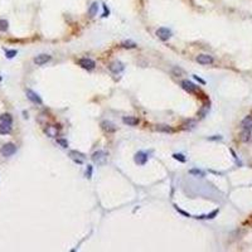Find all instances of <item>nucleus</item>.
I'll list each match as a JSON object with an SVG mask.
<instances>
[{
  "instance_id": "5",
  "label": "nucleus",
  "mask_w": 252,
  "mask_h": 252,
  "mask_svg": "<svg viewBox=\"0 0 252 252\" xmlns=\"http://www.w3.org/2000/svg\"><path fill=\"white\" fill-rule=\"evenodd\" d=\"M27 97L29 98L32 102H34V103H38V105L43 103V101H42V98L39 97V95H38L37 92H34L33 90H29V88L27 90Z\"/></svg>"
},
{
  "instance_id": "19",
  "label": "nucleus",
  "mask_w": 252,
  "mask_h": 252,
  "mask_svg": "<svg viewBox=\"0 0 252 252\" xmlns=\"http://www.w3.org/2000/svg\"><path fill=\"white\" fill-rule=\"evenodd\" d=\"M9 28V23L5 19H0V32H6Z\"/></svg>"
},
{
  "instance_id": "25",
  "label": "nucleus",
  "mask_w": 252,
  "mask_h": 252,
  "mask_svg": "<svg viewBox=\"0 0 252 252\" xmlns=\"http://www.w3.org/2000/svg\"><path fill=\"white\" fill-rule=\"evenodd\" d=\"M173 158L177 159V160H179V161H181V163H184V161L187 160V159L184 158L183 154H173Z\"/></svg>"
},
{
  "instance_id": "12",
  "label": "nucleus",
  "mask_w": 252,
  "mask_h": 252,
  "mask_svg": "<svg viewBox=\"0 0 252 252\" xmlns=\"http://www.w3.org/2000/svg\"><path fill=\"white\" fill-rule=\"evenodd\" d=\"M241 125H242V129L252 131V116H246L243 120H242Z\"/></svg>"
},
{
  "instance_id": "24",
  "label": "nucleus",
  "mask_w": 252,
  "mask_h": 252,
  "mask_svg": "<svg viewBox=\"0 0 252 252\" xmlns=\"http://www.w3.org/2000/svg\"><path fill=\"white\" fill-rule=\"evenodd\" d=\"M57 142L62 146V148H68V141L66 139H62V138H58L57 139Z\"/></svg>"
},
{
  "instance_id": "18",
  "label": "nucleus",
  "mask_w": 252,
  "mask_h": 252,
  "mask_svg": "<svg viewBox=\"0 0 252 252\" xmlns=\"http://www.w3.org/2000/svg\"><path fill=\"white\" fill-rule=\"evenodd\" d=\"M0 121L1 122H9V124H13V117L10 114H3L0 116Z\"/></svg>"
},
{
  "instance_id": "20",
  "label": "nucleus",
  "mask_w": 252,
  "mask_h": 252,
  "mask_svg": "<svg viewBox=\"0 0 252 252\" xmlns=\"http://www.w3.org/2000/svg\"><path fill=\"white\" fill-rule=\"evenodd\" d=\"M156 130H158V131H163V132H171V131H173V129H171L170 126H167V125L156 126Z\"/></svg>"
},
{
  "instance_id": "3",
  "label": "nucleus",
  "mask_w": 252,
  "mask_h": 252,
  "mask_svg": "<svg viewBox=\"0 0 252 252\" xmlns=\"http://www.w3.org/2000/svg\"><path fill=\"white\" fill-rule=\"evenodd\" d=\"M78 65L82 67V68L85 69H88V71H91V69H93L95 67H96V63H95L93 59L91 58H81L78 60Z\"/></svg>"
},
{
  "instance_id": "10",
  "label": "nucleus",
  "mask_w": 252,
  "mask_h": 252,
  "mask_svg": "<svg viewBox=\"0 0 252 252\" xmlns=\"http://www.w3.org/2000/svg\"><path fill=\"white\" fill-rule=\"evenodd\" d=\"M69 156H71L73 160L77 163V164H82L83 160H85V155L81 154V153H78V151H76V150L69 151Z\"/></svg>"
},
{
  "instance_id": "1",
  "label": "nucleus",
  "mask_w": 252,
  "mask_h": 252,
  "mask_svg": "<svg viewBox=\"0 0 252 252\" xmlns=\"http://www.w3.org/2000/svg\"><path fill=\"white\" fill-rule=\"evenodd\" d=\"M107 159V154L103 150H97L92 154V161L97 165H103L106 163Z\"/></svg>"
},
{
  "instance_id": "8",
  "label": "nucleus",
  "mask_w": 252,
  "mask_h": 252,
  "mask_svg": "<svg viewBox=\"0 0 252 252\" xmlns=\"http://www.w3.org/2000/svg\"><path fill=\"white\" fill-rule=\"evenodd\" d=\"M50 58H52V57H50L49 54H39V56H37L36 58H34V63H36L37 66H43V65H46L47 62H49Z\"/></svg>"
},
{
  "instance_id": "2",
  "label": "nucleus",
  "mask_w": 252,
  "mask_h": 252,
  "mask_svg": "<svg viewBox=\"0 0 252 252\" xmlns=\"http://www.w3.org/2000/svg\"><path fill=\"white\" fill-rule=\"evenodd\" d=\"M0 153H1L3 156H5V158H9V156L14 155L15 153H17V146H15L13 142H8V144L3 145L1 150H0Z\"/></svg>"
},
{
  "instance_id": "6",
  "label": "nucleus",
  "mask_w": 252,
  "mask_h": 252,
  "mask_svg": "<svg viewBox=\"0 0 252 252\" xmlns=\"http://www.w3.org/2000/svg\"><path fill=\"white\" fill-rule=\"evenodd\" d=\"M213 57L209 56V54H199L198 57H197V62L200 63V65H212L213 63Z\"/></svg>"
},
{
  "instance_id": "30",
  "label": "nucleus",
  "mask_w": 252,
  "mask_h": 252,
  "mask_svg": "<svg viewBox=\"0 0 252 252\" xmlns=\"http://www.w3.org/2000/svg\"><path fill=\"white\" fill-rule=\"evenodd\" d=\"M193 77H194V78H196V79H198V81L200 82V83H206V81H203V79H202V78H199V77H198V76H193Z\"/></svg>"
},
{
  "instance_id": "22",
  "label": "nucleus",
  "mask_w": 252,
  "mask_h": 252,
  "mask_svg": "<svg viewBox=\"0 0 252 252\" xmlns=\"http://www.w3.org/2000/svg\"><path fill=\"white\" fill-rule=\"evenodd\" d=\"M17 53H18V52H17V50H15V49H9V50H5V56H6V58H9V59L13 58V57H15V56H17Z\"/></svg>"
},
{
  "instance_id": "15",
  "label": "nucleus",
  "mask_w": 252,
  "mask_h": 252,
  "mask_svg": "<svg viewBox=\"0 0 252 252\" xmlns=\"http://www.w3.org/2000/svg\"><path fill=\"white\" fill-rule=\"evenodd\" d=\"M101 126H102V129H103L105 131H107V132H114L115 130H116V127H115L111 122H108V121H103V122L101 124Z\"/></svg>"
},
{
  "instance_id": "14",
  "label": "nucleus",
  "mask_w": 252,
  "mask_h": 252,
  "mask_svg": "<svg viewBox=\"0 0 252 252\" xmlns=\"http://www.w3.org/2000/svg\"><path fill=\"white\" fill-rule=\"evenodd\" d=\"M11 131V124L9 122H1L0 121V134L1 135H6Z\"/></svg>"
},
{
  "instance_id": "13",
  "label": "nucleus",
  "mask_w": 252,
  "mask_h": 252,
  "mask_svg": "<svg viewBox=\"0 0 252 252\" xmlns=\"http://www.w3.org/2000/svg\"><path fill=\"white\" fill-rule=\"evenodd\" d=\"M122 121H124V124H126V125H129V126L139 125V119H136V117H134V116H125L122 119Z\"/></svg>"
},
{
  "instance_id": "32",
  "label": "nucleus",
  "mask_w": 252,
  "mask_h": 252,
  "mask_svg": "<svg viewBox=\"0 0 252 252\" xmlns=\"http://www.w3.org/2000/svg\"><path fill=\"white\" fill-rule=\"evenodd\" d=\"M0 81H1V77H0Z\"/></svg>"
},
{
  "instance_id": "7",
  "label": "nucleus",
  "mask_w": 252,
  "mask_h": 252,
  "mask_svg": "<svg viewBox=\"0 0 252 252\" xmlns=\"http://www.w3.org/2000/svg\"><path fill=\"white\" fill-rule=\"evenodd\" d=\"M108 68H110V71L115 73V75H117V73L122 72L124 68H125V66L122 65L121 62H119V60H116V62H112L110 66H108Z\"/></svg>"
},
{
  "instance_id": "17",
  "label": "nucleus",
  "mask_w": 252,
  "mask_h": 252,
  "mask_svg": "<svg viewBox=\"0 0 252 252\" xmlns=\"http://www.w3.org/2000/svg\"><path fill=\"white\" fill-rule=\"evenodd\" d=\"M250 139H251V131H250V130H245L243 129V130H242V134H241V140L246 142Z\"/></svg>"
},
{
  "instance_id": "9",
  "label": "nucleus",
  "mask_w": 252,
  "mask_h": 252,
  "mask_svg": "<svg viewBox=\"0 0 252 252\" xmlns=\"http://www.w3.org/2000/svg\"><path fill=\"white\" fill-rule=\"evenodd\" d=\"M135 163L136 164H139V165H144L146 161H148V154L146 153H144V151H138L135 154Z\"/></svg>"
},
{
  "instance_id": "27",
  "label": "nucleus",
  "mask_w": 252,
  "mask_h": 252,
  "mask_svg": "<svg viewBox=\"0 0 252 252\" xmlns=\"http://www.w3.org/2000/svg\"><path fill=\"white\" fill-rule=\"evenodd\" d=\"M173 73H174V75H177V76H179V75L183 73V71H181L180 68H177V67H175V68L173 69Z\"/></svg>"
},
{
  "instance_id": "23",
  "label": "nucleus",
  "mask_w": 252,
  "mask_h": 252,
  "mask_svg": "<svg viewBox=\"0 0 252 252\" xmlns=\"http://www.w3.org/2000/svg\"><path fill=\"white\" fill-rule=\"evenodd\" d=\"M189 173L193 174V175H197V177H198V175H199V177H204V171L199 170V169H190Z\"/></svg>"
},
{
  "instance_id": "21",
  "label": "nucleus",
  "mask_w": 252,
  "mask_h": 252,
  "mask_svg": "<svg viewBox=\"0 0 252 252\" xmlns=\"http://www.w3.org/2000/svg\"><path fill=\"white\" fill-rule=\"evenodd\" d=\"M217 214H218V209L213 210L212 213H209V214H207V216H200V217H196V218H208V219H212V218H214V216H217Z\"/></svg>"
},
{
  "instance_id": "11",
  "label": "nucleus",
  "mask_w": 252,
  "mask_h": 252,
  "mask_svg": "<svg viewBox=\"0 0 252 252\" xmlns=\"http://www.w3.org/2000/svg\"><path fill=\"white\" fill-rule=\"evenodd\" d=\"M181 87L184 88L185 91H188V92H196L197 91V86L193 83V82H190V81H188V79H184L183 82H181Z\"/></svg>"
},
{
  "instance_id": "4",
  "label": "nucleus",
  "mask_w": 252,
  "mask_h": 252,
  "mask_svg": "<svg viewBox=\"0 0 252 252\" xmlns=\"http://www.w3.org/2000/svg\"><path fill=\"white\" fill-rule=\"evenodd\" d=\"M156 36L160 38L161 40H168L169 38L171 37V30L168 29V28H165V27H161V28H159V29L156 30Z\"/></svg>"
},
{
  "instance_id": "26",
  "label": "nucleus",
  "mask_w": 252,
  "mask_h": 252,
  "mask_svg": "<svg viewBox=\"0 0 252 252\" xmlns=\"http://www.w3.org/2000/svg\"><path fill=\"white\" fill-rule=\"evenodd\" d=\"M122 47L124 48H135L136 47V44L135 43H122Z\"/></svg>"
},
{
  "instance_id": "28",
  "label": "nucleus",
  "mask_w": 252,
  "mask_h": 252,
  "mask_svg": "<svg viewBox=\"0 0 252 252\" xmlns=\"http://www.w3.org/2000/svg\"><path fill=\"white\" fill-rule=\"evenodd\" d=\"M91 174H92V167L91 165H88L87 171H86V175H87V178H91Z\"/></svg>"
},
{
  "instance_id": "29",
  "label": "nucleus",
  "mask_w": 252,
  "mask_h": 252,
  "mask_svg": "<svg viewBox=\"0 0 252 252\" xmlns=\"http://www.w3.org/2000/svg\"><path fill=\"white\" fill-rule=\"evenodd\" d=\"M174 207H175V209H177L178 212H180V213H181V214H184V216H187V217H190L189 214H188V213H185V212H184V210H181V209H179V208H178L177 206H174Z\"/></svg>"
},
{
  "instance_id": "31",
  "label": "nucleus",
  "mask_w": 252,
  "mask_h": 252,
  "mask_svg": "<svg viewBox=\"0 0 252 252\" xmlns=\"http://www.w3.org/2000/svg\"><path fill=\"white\" fill-rule=\"evenodd\" d=\"M222 136H214V138H209V140H221Z\"/></svg>"
},
{
  "instance_id": "16",
  "label": "nucleus",
  "mask_w": 252,
  "mask_h": 252,
  "mask_svg": "<svg viewBox=\"0 0 252 252\" xmlns=\"http://www.w3.org/2000/svg\"><path fill=\"white\" fill-rule=\"evenodd\" d=\"M97 11H98V4L95 1V3H92L91 4L90 9H88V13H90L91 17H95V15H97Z\"/></svg>"
}]
</instances>
